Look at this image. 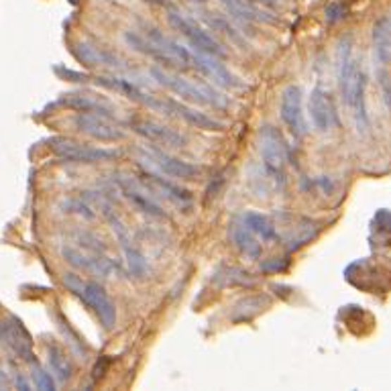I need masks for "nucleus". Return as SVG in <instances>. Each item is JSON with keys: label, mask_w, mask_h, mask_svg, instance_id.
I'll list each match as a JSON object with an SVG mask.
<instances>
[{"label": "nucleus", "mask_w": 391, "mask_h": 391, "mask_svg": "<svg viewBox=\"0 0 391 391\" xmlns=\"http://www.w3.org/2000/svg\"><path fill=\"white\" fill-rule=\"evenodd\" d=\"M61 104L68 108H74L77 112H90V114H102L106 118L114 120V108H111L104 100L94 98L88 94H68L66 98H61Z\"/></svg>", "instance_id": "25"}, {"label": "nucleus", "mask_w": 391, "mask_h": 391, "mask_svg": "<svg viewBox=\"0 0 391 391\" xmlns=\"http://www.w3.org/2000/svg\"><path fill=\"white\" fill-rule=\"evenodd\" d=\"M302 100H304V92L299 86H287L283 92H281L280 100V114L283 125L287 127L290 135L302 141L306 135H308V125H306V116L302 111Z\"/></svg>", "instance_id": "10"}, {"label": "nucleus", "mask_w": 391, "mask_h": 391, "mask_svg": "<svg viewBox=\"0 0 391 391\" xmlns=\"http://www.w3.org/2000/svg\"><path fill=\"white\" fill-rule=\"evenodd\" d=\"M147 4H166V0H143Z\"/></svg>", "instance_id": "43"}, {"label": "nucleus", "mask_w": 391, "mask_h": 391, "mask_svg": "<svg viewBox=\"0 0 391 391\" xmlns=\"http://www.w3.org/2000/svg\"><path fill=\"white\" fill-rule=\"evenodd\" d=\"M94 84L102 86V88H108L112 92L123 94L125 98H129L132 102L149 108V111L161 112L168 116V98H159L155 94L145 92L143 88H139L132 80H127V77H118V75H92Z\"/></svg>", "instance_id": "7"}, {"label": "nucleus", "mask_w": 391, "mask_h": 391, "mask_svg": "<svg viewBox=\"0 0 391 391\" xmlns=\"http://www.w3.org/2000/svg\"><path fill=\"white\" fill-rule=\"evenodd\" d=\"M0 342L25 363L37 361L33 353V338L29 330L20 324L19 318L8 316L6 320H0Z\"/></svg>", "instance_id": "11"}, {"label": "nucleus", "mask_w": 391, "mask_h": 391, "mask_svg": "<svg viewBox=\"0 0 391 391\" xmlns=\"http://www.w3.org/2000/svg\"><path fill=\"white\" fill-rule=\"evenodd\" d=\"M269 304V298L267 296H247L242 298L237 306H235V312H232V320L235 322H247L253 316H257L261 310Z\"/></svg>", "instance_id": "30"}, {"label": "nucleus", "mask_w": 391, "mask_h": 391, "mask_svg": "<svg viewBox=\"0 0 391 391\" xmlns=\"http://www.w3.org/2000/svg\"><path fill=\"white\" fill-rule=\"evenodd\" d=\"M168 20L175 31H180V35H184L187 39L192 49H196L200 54H208V56L221 57V59L226 57V49L223 47V43H218L196 20L187 19L186 15L178 13V11H169Z\"/></svg>", "instance_id": "6"}, {"label": "nucleus", "mask_w": 391, "mask_h": 391, "mask_svg": "<svg viewBox=\"0 0 391 391\" xmlns=\"http://www.w3.org/2000/svg\"><path fill=\"white\" fill-rule=\"evenodd\" d=\"M61 283L74 294L75 298H80L90 310H92L98 322L102 324V328L106 330H112L114 324H116V306L111 299V296L106 294V290L96 283V281H86L82 280L77 273H63L61 278Z\"/></svg>", "instance_id": "2"}, {"label": "nucleus", "mask_w": 391, "mask_h": 391, "mask_svg": "<svg viewBox=\"0 0 391 391\" xmlns=\"http://www.w3.org/2000/svg\"><path fill=\"white\" fill-rule=\"evenodd\" d=\"M13 383L17 385V390H23V391H29L31 390V385H29V381L23 377V373H15V379H13Z\"/></svg>", "instance_id": "40"}, {"label": "nucleus", "mask_w": 391, "mask_h": 391, "mask_svg": "<svg viewBox=\"0 0 391 391\" xmlns=\"http://www.w3.org/2000/svg\"><path fill=\"white\" fill-rule=\"evenodd\" d=\"M74 237H75V242L80 244V249H84V251H92V253H108V247L100 241L96 235L88 232V230H75Z\"/></svg>", "instance_id": "32"}, {"label": "nucleus", "mask_w": 391, "mask_h": 391, "mask_svg": "<svg viewBox=\"0 0 391 391\" xmlns=\"http://www.w3.org/2000/svg\"><path fill=\"white\" fill-rule=\"evenodd\" d=\"M212 283L221 290L226 287H253L255 285V278L244 271L241 267H235V265H223L214 271L212 275Z\"/></svg>", "instance_id": "26"}, {"label": "nucleus", "mask_w": 391, "mask_h": 391, "mask_svg": "<svg viewBox=\"0 0 391 391\" xmlns=\"http://www.w3.org/2000/svg\"><path fill=\"white\" fill-rule=\"evenodd\" d=\"M308 114L312 120V127L318 132H330L340 125L338 112H336V104L333 94L324 88L316 86L310 92V100H308Z\"/></svg>", "instance_id": "12"}, {"label": "nucleus", "mask_w": 391, "mask_h": 391, "mask_svg": "<svg viewBox=\"0 0 391 391\" xmlns=\"http://www.w3.org/2000/svg\"><path fill=\"white\" fill-rule=\"evenodd\" d=\"M11 387V379H8V373L4 371L2 363H0V390H8Z\"/></svg>", "instance_id": "42"}, {"label": "nucleus", "mask_w": 391, "mask_h": 391, "mask_svg": "<svg viewBox=\"0 0 391 391\" xmlns=\"http://www.w3.org/2000/svg\"><path fill=\"white\" fill-rule=\"evenodd\" d=\"M116 184L120 187V194L127 198V202L137 212H141L145 216H151V218H166L163 208L147 194L143 182H137V180H130V178H120V180H116Z\"/></svg>", "instance_id": "17"}, {"label": "nucleus", "mask_w": 391, "mask_h": 391, "mask_svg": "<svg viewBox=\"0 0 391 391\" xmlns=\"http://www.w3.org/2000/svg\"><path fill=\"white\" fill-rule=\"evenodd\" d=\"M228 237L230 242L235 244V249L241 253L247 259H261L263 255V247H261L259 239L244 226L242 223H232L228 228Z\"/></svg>", "instance_id": "23"}, {"label": "nucleus", "mask_w": 391, "mask_h": 391, "mask_svg": "<svg viewBox=\"0 0 391 391\" xmlns=\"http://www.w3.org/2000/svg\"><path fill=\"white\" fill-rule=\"evenodd\" d=\"M151 77L163 86L166 90L180 96L182 100H186L190 104H198V106H212V108H223L228 104V98L216 92V88L212 84L206 82H192L184 75L173 74L166 68H151Z\"/></svg>", "instance_id": "1"}, {"label": "nucleus", "mask_w": 391, "mask_h": 391, "mask_svg": "<svg viewBox=\"0 0 391 391\" xmlns=\"http://www.w3.org/2000/svg\"><path fill=\"white\" fill-rule=\"evenodd\" d=\"M141 153L145 155V159L151 161L159 171H163L169 178H175V180H194L202 173V169L198 166H192L184 159L171 155L168 151H163L157 145H145Z\"/></svg>", "instance_id": "14"}, {"label": "nucleus", "mask_w": 391, "mask_h": 391, "mask_svg": "<svg viewBox=\"0 0 391 391\" xmlns=\"http://www.w3.org/2000/svg\"><path fill=\"white\" fill-rule=\"evenodd\" d=\"M74 127L80 132L92 137L96 141H108L116 143L127 137V132L120 129L112 118L102 114H90V112H77L74 116Z\"/></svg>", "instance_id": "15"}, {"label": "nucleus", "mask_w": 391, "mask_h": 391, "mask_svg": "<svg viewBox=\"0 0 391 391\" xmlns=\"http://www.w3.org/2000/svg\"><path fill=\"white\" fill-rule=\"evenodd\" d=\"M373 56L379 66H390L391 63V17H381L375 20L371 31Z\"/></svg>", "instance_id": "22"}, {"label": "nucleus", "mask_w": 391, "mask_h": 391, "mask_svg": "<svg viewBox=\"0 0 391 391\" xmlns=\"http://www.w3.org/2000/svg\"><path fill=\"white\" fill-rule=\"evenodd\" d=\"M363 75L365 74L353 56V39L347 35L338 41V49H336V80H338V90H340L342 102L347 108H351L353 104L359 80Z\"/></svg>", "instance_id": "5"}, {"label": "nucleus", "mask_w": 391, "mask_h": 391, "mask_svg": "<svg viewBox=\"0 0 391 391\" xmlns=\"http://www.w3.org/2000/svg\"><path fill=\"white\" fill-rule=\"evenodd\" d=\"M127 127L132 132L141 135L143 139H147L149 143H159L163 147H186L187 145V137L184 132L166 127L161 123H155V120L130 116L127 118Z\"/></svg>", "instance_id": "13"}, {"label": "nucleus", "mask_w": 391, "mask_h": 391, "mask_svg": "<svg viewBox=\"0 0 391 391\" xmlns=\"http://www.w3.org/2000/svg\"><path fill=\"white\" fill-rule=\"evenodd\" d=\"M365 90H367V77L363 75L359 80V86H356V92H354L353 104L349 111L353 112L354 127L359 132H367L371 127V120H369V114H367V106H365Z\"/></svg>", "instance_id": "29"}, {"label": "nucleus", "mask_w": 391, "mask_h": 391, "mask_svg": "<svg viewBox=\"0 0 391 391\" xmlns=\"http://www.w3.org/2000/svg\"><path fill=\"white\" fill-rule=\"evenodd\" d=\"M125 43L129 45L130 49H135L137 54L151 57L153 61H157L166 70H186L175 57L169 56L168 51H163L159 45H155L149 37H145L137 31H125Z\"/></svg>", "instance_id": "19"}, {"label": "nucleus", "mask_w": 391, "mask_h": 391, "mask_svg": "<svg viewBox=\"0 0 391 391\" xmlns=\"http://www.w3.org/2000/svg\"><path fill=\"white\" fill-rule=\"evenodd\" d=\"M59 328H61V333L66 335V340L72 345V349H74L77 354H86V349H84V345H82V340H80V336L75 335L74 330L70 328V324H68V320H63V318H59Z\"/></svg>", "instance_id": "34"}, {"label": "nucleus", "mask_w": 391, "mask_h": 391, "mask_svg": "<svg viewBox=\"0 0 391 391\" xmlns=\"http://www.w3.org/2000/svg\"><path fill=\"white\" fill-rule=\"evenodd\" d=\"M290 265V261L285 257H271V259H265L261 263V271L265 273H278V271H285Z\"/></svg>", "instance_id": "35"}, {"label": "nucleus", "mask_w": 391, "mask_h": 391, "mask_svg": "<svg viewBox=\"0 0 391 391\" xmlns=\"http://www.w3.org/2000/svg\"><path fill=\"white\" fill-rule=\"evenodd\" d=\"M61 257L68 261L74 269L84 271V273H92L100 278H108L114 271H118V263L112 261L106 253H92V251H84L74 244H63L61 247Z\"/></svg>", "instance_id": "9"}, {"label": "nucleus", "mask_w": 391, "mask_h": 391, "mask_svg": "<svg viewBox=\"0 0 391 391\" xmlns=\"http://www.w3.org/2000/svg\"><path fill=\"white\" fill-rule=\"evenodd\" d=\"M47 365L49 371L56 377L57 381L66 383L72 379L74 373V365L70 361V356L66 354V351L57 345V342H47Z\"/></svg>", "instance_id": "27"}, {"label": "nucleus", "mask_w": 391, "mask_h": 391, "mask_svg": "<svg viewBox=\"0 0 391 391\" xmlns=\"http://www.w3.org/2000/svg\"><path fill=\"white\" fill-rule=\"evenodd\" d=\"M143 186L151 190V192H157L159 196L171 200L173 204L178 206H190L192 204V194L187 192L186 187L178 186L173 182H168L155 173H143Z\"/></svg>", "instance_id": "21"}, {"label": "nucleus", "mask_w": 391, "mask_h": 391, "mask_svg": "<svg viewBox=\"0 0 391 391\" xmlns=\"http://www.w3.org/2000/svg\"><path fill=\"white\" fill-rule=\"evenodd\" d=\"M29 365H31V379H33V383H35V387H37V390H43V391L56 390V377H54L51 373L45 371V369L39 365L37 361H33V363H29Z\"/></svg>", "instance_id": "33"}, {"label": "nucleus", "mask_w": 391, "mask_h": 391, "mask_svg": "<svg viewBox=\"0 0 391 391\" xmlns=\"http://www.w3.org/2000/svg\"><path fill=\"white\" fill-rule=\"evenodd\" d=\"M375 224H377L379 228H383V230H391L390 210H381V212H377V216H375Z\"/></svg>", "instance_id": "39"}, {"label": "nucleus", "mask_w": 391, "mask_h": 391, "mask_svg": "<svg viewBox=\"0 0 391 391\" xmlns=\"http://www.w3.org/2000/svg\"><path fill=\"white\" fill-rule=\"evenodd\" d=\"M257 139L263 169L273 180L278 192H281L285 187V161H287V143L283 139V132L273 125H263L259 127Z\"/></svg>", "instance_id": "3"}, {"label": "nucleus", "mask_w": 391, "mask_h": 391, "mask_svg": "<svg viewBox=\"0 0 391 391\" xmlns=\"http://www.w3.org/2000/svg\"><path fill=\"white\" fill-rule=\"evenodd\" d=\"M241 223L244 224L259 241L269 242V244L281 241V235L278 232V226L271 223L265 214L249 210V212H244L241 216Z\"/></svg>", "instance_id": "24"}, {"label": "nucleus", "mask_w": 391, "mask_h": 391, "mask_svg": "<svg viewBox=\"0 0 391 391\" xmlns=\"http://www.w3.org/2000/svg\"><path fill=\"white\" fill-rule=\"evenodd\" d=\"M377 80H379V86H381V94H383V100H385V104H387V108L391 111V77L390 74L383 70V66H381V70L377 72Z\"/></svg>", "instance_id": "37"}, {"label": "nucleus", "mask_w": 391, "mask_h": 391, "mask_svg": "<svg viewBox=\"0 0 391 391\" xmlns=\"http://www.w3.org/2000/svg\"><path fill=\"white\" fill-rule=\"evenodd\" d=\"M192 70H198L208 80H212V84L221 88H242L241 80L224 66L221 57L208 56V54H200L192 49Z\"/></svg>", "instance_id": "16"}, {"label": "nucleus", "mask_w": 391, "mask_h": 391, "mask_svg": "<svg viewBox=\"0 0 391 391\" xmlns=\"http://www.w3.org/2000/svg\"><path fill=\"white\" fill-rule=\"evenodd\" d=\"M96 204H98V210L102 212V216L108 221L112 232L116 235V239L120 242V249H123V253H125V259H127V265H129L130 275L137 278V280L145 278V275H147V259H145V255L141 253V249L135 244V241L130 239V232L129 228H127V224H125V221L118 216V212L112 208L111 202L104 200L102 196L96 198Z\"/></svg>", "instance_id": "4"}, {"label": "nucleus", "mask_w": 391, "mask_h": 391, "mask_svg": "<svg viewBox=\"0 0 391 391\" xmlns=\"http://www.w3.org/2000/svg\"><path fill=\"white\" fill-rule=\"evenodd\" d=\"M75 59L86 68H111V70H125V61L114 51H108L100 45H92L88 41H77L74 47Z\"/></svg>", "instance_id": "18"}, {"label": "nucleus", "mask_w": 391, "mask_h": 391, "mask_svg": "<svg viewBox=\"0 0 391 391\" xmlns=\"http://www.w3.org/2000/svg\"><path fill=\"white\" fill-rule=\"evenodd\" d=\"M63 208H66V212H74V214H80V216H84V218H88V221H92L94 214L92 208L90 206H86L84 202H80V200H68L66 204H63Z\"/></svg>", "instance_id": "36"}, {"label": "nucleus", "mask_w": 391, "mask_h": 391, "mask_svg": "<svg viewBox=\"0 0 391 391\" xmlns=\"http://www.w3.org/2000/svg\"><path fill=\"white\" fill-rule=\"evenodd\" d=\"M49 147L59 159L72 161V163H102L120 157L118 149H102V147H90L86 143H77L72 139H51Z\"/></svg>", "instance_id": "8"}, {"label": "nucleus", "mask_w": 391, "mask_h": 391, "mask_svg": "<svg viewBox=\"0 0 391 391\" xmlns=\"http://www.w3.org/2000/svg\"><path fill=\"white\" fill-rule=\"evenodd\" d=\"M70 2H72V4H75V0H70Z\"/></svg>", "instance_id": "44"}, {"label": "nucleus", "mask_w": 391, "mask_h": 391, "mask_svg": "<svg viewBox=\"0 0 391 391\" xmlns=\"http://www.w3.org/2000/svg\"><path fill=\"white\" fill-rule=\"evenodd\" d=\"M206 25L208 27H212L214 31H221L223 35H226V37L230 39L232 43H237V45H244V37L241 35V31L230 23L228 19H224V17H221V15H206L204 17Z\"/></svg>", "instance_id": "31"}, {"label": "nucleus", "mask_w": 391, "mask_h": 391, "mask_svg": "<svg viewBox=\"0 0 391 391\" xmlns=\"http://www.w3.org/2000/svg\"><path fill=\"white\" fill-rule=\"evenodd\" d=\"M318 230H320V226L314 221L299 218L298 224H294L292 232L285 237V249H287V253H294V251L302 249L304 244H308L312 239H316Z\"/></svg>", "instance_id": "28"}, {"label": "nucleus", "mask_w": 391, "mask_h": 391, "mask_svg": "<svg viewBox=\"0 0 391 391\" xmlns=\"http://www.w3.org/2000/svg\"><path fill=\"white\" fill-rule=\"evenodd\" d=\"M196 2H204V0H196Z\"/></svg>", "instance_id": "45"}, {"label": "nucleus", "mask_w": 391, "mask_h": 391, "mask_svg": "<svg viewBox=\"0 0 391 391\" xmlns=\"http://www.w3.org/2000/svg\"><path fill=\"white\" fill-rule=\"evenodd\" d=\"M168 116H175V118H182L186 125L190 127H196V129L202 130H214V132H221L224 130V125L221 120L208 116L206 112L196 111L194 106H190L186 102H180V100H173L168 98Z\"/></svg>", "instance_id": "20"}, {"label": "nucleus", "mask_w": 391, "mask_h": 391, "mask_svg": "<svg viewBox=\"0 0 391 391\" xmlns=\"http://www.w3.org/2000/svg\"><path fill=\"white\" fill-rule=\"evenodd\" d=\"M345 13H347V8L340 4V2H333V4H328L326 6V11H324V15H326V20L328 23H336V20H340L345 17Z\"/></svg>", "instance_id": "38"}, {"label": "nucleus", "mask_w": 391, "mask_h": 391, "mask_svg": "<svg viewBox=\"0 0 391 391\" xmlns=\"http://www.w3.org/2000/svg\"><path fill=\"white\" fill-rule=\"evenodd\" d=\"M108 365H111V359H104L102 363H96V367H94V379H100L104 375L102 371H106Z\"/></svg>", "instance_id": "41"}]
</instances>
